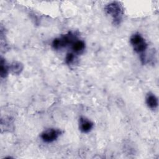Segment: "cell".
<instances>
[{
  "label": "cell",
  "instance_id": "obj_5",
  "mask_svg": "<svg viewBox=\"0 0 159 159\" xmlns=\"http://www.w3.org/2000/svg\"><path fill=\"white\" fill-rule=\"evenodd\" d=\"M93 127V123L84 117H81L79 120V129L83 133L89 132Z\"/></svg>",
  "mask_w": 159,
  "mask_h": 159
},
{
  "label": "cell",
  "instance_id": "obj_6",
  "mask_svg": "<svg viewBox=\"0 0 159 159\" xmlns=\"http://www.w3.org/2000/svg\"><path fill=\"white\" fill-rule=\"evenodd\" d=\"M146 103L148 107L154 109L158 106V99L155 94L148 93L146 96Z\"/></svg>",
  "mask_w": 159,
  "mask_h": 159
},
{
  "label": "cell",
  "instance_id": "obj_9",
  "mask_svg": "<svg viewBox=\"0 0 159 159\" xmlns=\"http://www.w3.org/2000/svg\"><path fill=\"white\" fill-rule=\"evenodd\" d=\"M11 71L15 74H19L23 69V65L17 61H14L10 67Z\"/></svg>",
  "mask_w": 159,
  "mask_h": 159
},
{
  "label": "cell",
  "instance_id": "obj_10",
  "mask_svg": "<svg viewBox=\"0 0 159 159\" xmlns=\"http://www.w3.org/2000/svg\"><path fill=\"white\" fill-rule=\"evenodd\" d=\"M75 60V54L73 53H67L66 57H65V61L67 64L70 65L72 63L74 62Z\"/></svg>",
  "mask_w": 159,
  "mask_h": 159
},
{
  "label": "cell",
  "instance_id": "obj_7",
  "mask_svg": "<svg viewBox=\"0 0 159 159\" xmlns=\"http://www.w3.org/2000/svg\"><path fill=\"white\" fill-rule=\"evenodd\" d=\"M85 48V44L83 41L76 39L71 44V48L74 53L80 54L82 53Z\"/></svg>",
  "mask_w": 159,
  "mask_h": 159
},
{
  "label": "cell",
  "instance_id": "obj_2",
  "mask_svg": "<svg viewBox=\"0 0 159 159\" xmlns=\"http://www.w3.org/2000/svg\"><path fill=\"white\" fill-rule=\"evenodd\" d=\"M76 39L75 35L71 33L62 35L59 38H57L53 40L52 42V47L54 49L58 50L62 48L66 47L67 45H70L74 42Z\"/></svg>",
  "mask_w": 159,
  "mask_h": 159
},
{
  "label": "cell",
  "instance_id": "obj_8",
  "mask_svg": "<svg viewBox=\"0 0 159 159\" xmlns=\"http://www.w3.org/2000/svg\"><path fill=\"white\" fill-rule=\"evenodd\" d=\"M9 71V66L7 65L6 61L1 58V65H0V75L2 78H4L7 76Z\"/></svg>",
  "mask_w": 159,
  "mask_h": 159
},
{
  "label": "cell",
  "instance_id": "obj_3",
  "mask_svg": "<svg viewBox=\"0 0 159 159\" xmlns=\"http://www.w3.org/2000/svg\"><path fill=\"white\" fill-rule=\"evenodd\" d=\"M130 42L134 50L139 53H142L147 48V44L145 40L139 34L132 35L130 37Z\"/></svg>",
  "mask_w": 159,
  "mask_h": 159
},
{
  "label": "cell",
  "instance_id": "obj_4",
  "mask_svg": "<svg viewBox=\"0 0 159 159\" xmlns=\"http://www.w3.org/2000/svg\"><path fill=\"white\" fill-rule=\"evenodd\" d=\"M60 134L61 132L58 129H48L41 134V138L43 142L51 143L56 140Z\"/></svg>",
  "mask_w": 159,
  "mask_h": 159
},
{
  "label": "cell",
  "instance_id": "obj_1",
  "mask_svg": "<svg viewBox=\"0 0 159 159\" xmlns=\"http://www.w3.org/2000/svg\"><path fill=\"white\" fill-rule=\"evenodd\" d=\"M105 11L107 14L112 17L114 24H120L123 16V9L119 3L112 2L108 4L105 7Z\"/></svg>",
  "mask_w": 159,
  "mask_h": 159
}]
</instances>
